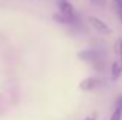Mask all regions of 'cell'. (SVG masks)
<instances>
[{
	"label": "cell",
	"mask_w": 122,
	"mask_h": 120,
	"mask_svg": "<svg viewBox=\"0 0 122 120\" xmlns=\"http://www.w3.org/2000/svg\"><path fill=\"white\" fill-rule=\"evenodd\" d=\"M99 86V78H96V77H88V78H85V80H82L81 82V85H79V88H81L82 91H93L94 88H97Z\"/></svg>",
	"instance_id": "3957f363"
},
{
	"label": "cell",
	"mask_w": 122,
	"mask_h": 120,
	"mask_svg": "<svg viewBox=\"0 0 122 120\" xmlns=\"http://www.w3.org/2000/svg\"><path fill=\"white\" fill-rule=\"evenodd\" d=\"M113 2H114V5H116L117 8H121V9H122V0H113Z\"/></svg>",
	"instance_id": "9c48e42d"
},
{
	"label": "cell",
	"mask_w": 122,
	"mask_h": 120,
	"mask_svg": "<svg viewBox=\"0 0 122 120\" xmlns=\"http://www.w3.org/2000/svg\"><path fill=\"white\" fill-rule=\"evenodd\" d=\"M110 120H122V106H114V111L111 114Z\"/></svg>",
	"instance_id": "8992f818"
},
{
	"label": "cell",
	"mask_w": 122,
	"mask_h": 120,
	"mask_svg": "<svg viewBox=\"0 0 122 120\" xmlns=\"http://www.w3.org/2000/svg\"><path fill=\"white\" fill-rule=\"evenodd\" d=\"M86 22H88V25L96 31V32L102 34V36H110L111 34V28L108 26L102 18L96 17V15H88V17H86Z\"/></svg>",
	"instance_id": "6da1fadb"
},
{
	"label": "cell",
	"mask_w": 122,
	"mask_h": 120,
	"mask_svg": "<svg viewBox=\"0 0 122 120\" xmlns=\"http://www.w3.org/2000/svg\"><path fill=\"white\" fill-rule=\"evenodd\" d=\"M53 18L57 22V23H62V25H73L74 23V18H70V17H66V15H63V14H60V12H56V14H53Z\"/></svg>",
	"instance_id": "5b68a950"
},
{
	"label": "cell",
	"mask_w": 122,
	"mask_h": 120,
	"mask_svg": "<svg viewBox=\"0 0 122 120\" xmlns=\"http://www.w3.org/2000/svg\"><path fill=\"white\" fill-rule=\"evenodd\" d=\"M94 5H101V6H104L105 5V0H91Z\"/></svg>",
	"instance_id": "52a82bcc"
},
{
	"label": "cell",
	"mask_w": 122,
	"mask_h": 120,
	"mask_svg": "<svg viewBox=\"0 0 122 120\" xmlns=\"http://www.w3.org/2000/svg\"><path fill=\"white\" fill-rule=\"evenodd\" d=\"M116 105H117V106H122V96L119 97V99H117V102H116Z\"/></svg>",
	"instance_id": "30bf717a"
},
{
	"label": "cell",
	"mask_w": 122,
	"mask_h": 120,
	"mask_svg": "<svg viewBox=\"0 0 122 120\" xmlns=\"http://www.w3.org/2000/svg\"><path fill=\"white\" fill-rule=\"evenodd\" d=\"M116 12H117V17H119V20L122 22V9H121V8H117V6H116Z\"/></svg>",
	"instance_id": "ba28073f"
},
{
	"label": "cell",
	"mask_w": 122,
	"mask_h": 120,
	"mask_svg": "<svg viewBox=\"0 0 122 120\" xmlns=\"http://www.w3.org/2000/svg\"><path fill=\"white\" fill-rule=\"evenodd\" d=\"M121 74H122V60L116 59L113 63H111V68H110V77H111V80L116 82L117 78L121 77Z\"/></svg>",
	"instance_id": "277c9868"
},
{
	"label": "cell",
	"mask_w": 122,
	"mask_h": 120,
	"mask_svg": "<svg viewBox=\"0 0 122 120\" xmlns=\"http://www.w3.org/2000/svg\"><path fill=\"white\" fill-rule=\"evenodd\" d=\"M57 8H59L60 14L76 20V11H74V6H73L71 2H68V0H57Z\"/></svg>",
	"instance_id": "7a4b0ae2"
},
{
	"label": "cell",
	"mask_w": 122,
	"mask_h": 120,
	"mask_svg": "<svg viewBox=\"0 0 122 120\" xmlns=\"http://www.w3.org/2000/svg\"><path fill=\"white\" fill-rule=\"evenodd\" d=\"M85 120H96L94 117H85Z\"/></svg>",
	"instance_id": "8fae6325"
}]
</instances>
